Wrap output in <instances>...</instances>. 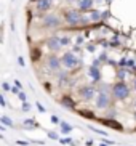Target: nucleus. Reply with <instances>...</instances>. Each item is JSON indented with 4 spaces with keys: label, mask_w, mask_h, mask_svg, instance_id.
I'll return each instance as SVG.
<instances>
[{
    "label": "nucleus",
    "mask_w": 136,
    "mask_h": 146,
    "mask_svg": "<svg viewBox=\"0 0 136 146\" xmlns=\"http://www.w3.org/2000/svg\"><path fill=\"white\" fill-rule=\"evenodd\" d=\"M112 96L115 100H120V101H123V100H127L130 96V88H128V85L123 80L114 84V87H112Z\"/></svg>",
    "instance_id": "1"
},
{
    "label": "nucleus",
    "mask_w": 136,
    "mask_h": 146,
    "mask_svg": "<svg viewBox=\"0 0 136 146\" xmlns=\"http://www.w3.org/2000/svg\"><path fill=\"white\" fill-rule=\"evenodd\" d=\"M61 64H63L66 69H75V68H79V66L82 64V60L77 58L75 53L67 52V53H64V55L61 56Z\"/></svg>",
    "instance_id": "2"
},
{
    "label": "nucleus",
    "mask_w": 136,
    "mask_h": 146,
    "mask_svg": "<svg viewBox=\"0 0 136 146\" xmlns=\"http://www.w3.org/2000/svg\"><path fill=\"white\" fill-rule=\"evenodd\" d=\"M64 16V21L67 23L69 26H82V15L80 11H77V10H66L63 13Z\"/></svg>",
    "instance_id": "3"
},
{
    "label": "nucleus",
    "mask_w": 136,
    "mask_h": 146,
    "mask_svg": "<svg viewBox=\"0 0 136 146\" xmlns=\"http://www.w3.org/2000/svg\"><path fill=\"white\" fill-rule=\"evenodd\" d=\"M43 26L47 29H58L61 27V19L55 13H45L43 15Z\"/></svg>",
    "instance_id": "4"
},
{
    "label": "nucleus",
    "mask_w": 136,
    "mask_h": 146,
    "mask_svg": "<svg viewBox=\"0 0 136 146\" xmlns=\"http://www.w3.org/2000/svg\"><path fill=\"white\" fill-rule=\"evenodd\" d=\"M61 60L59 56H56L55 53H51V55H48L47 58V68L50 69L51 72H58V71H61Z\"/></svg>",
    "instance_id": "5"
},
{
    "label": "nucleus",
    "mask_w": 136,
    "mask_h": 146,
    "mask_svg": "<svg viewBox=\"0 0 136 146\" xmlns=\"http://www.w3.org/2000/svg\"><path fill=\"white\" fill-rule=\"evenodd\" d=\"M111 104V98H109V95H107L106 90H99L98 93V98H96V108L98 109H104Z\"/></svg>",
    "instance_id": "6"
},
{
    "label": "nucleus",
    "mask_w": 136,
    "mask_h": 146,
    "mask_svg": "<svg viewBox=\"0 0 136 146\" xmlns=\"http://www.w3.org/2000/svg\"><path fill=\"white\" fill-rule=\"evenodd\" d=\"M96 119H98V117H96ZM98 122H101L102 125H106V127H109V129H112V130H117V132H122V130H123V125L115 119H98Z\"/></svg>",
    "instance_id": "7"
},
{
    "label": "nucleus",
    "mask_w": 136,
    "mask_h": 146,
    "mask_svg": "<svg viewBox=\"0 0 136 146\" xmlns=\"http://www.w3.org/2000/svg\"><path fill=\"white\" fill-rule=\"evenodd\" d=\"M88 72H90V76H91V79H93L94 84H98V82L101 80V72H99V60H94L93 61V64L90 66Z\"/></svg>",
    "instance_id": "8"
},
{
    "label": "nucleus",
    "mask_w": 136,
    "mask_h": 146,
    "mask_svg": "<svg viewBox=\"0 0 136 146\" xmlns=\"http://www.w3.org/2000/svg\"><path fill=\"white\" fill-rule=\"evenodd\" d=\"M35 7H37V11H40V13H48L50 8L53 7V2L51 0H37Z\"/></svg>",
    "instance_id": "9"
},
{
    "label": "nucleus",
    "mask_w": 136,
    "mask_h": 146,
    "mask_svg": "<svg viewBox=\"0 0 136 146\" xmlns=\"http://www.w3.org/2000/svg\"><path fill=\"white\" fill-rule=\"evenodd\" d=\"M47 47L50 48L51 52L55 53V52H59V48H61V43H59V37H56V35H53V37H48L47 40Z\"/></svg>",
    "instance_id": "10"
},
{
    "label": "nucleus",
    "mask_w": 136,
    "mask_h": 146,
    "mask_svg": "<svg viewBox=\"0 0 136 146\" xmlns=\"http://www.w3.org/2000/svg\"><path fill=\"white\" fill-rule=\"evenodd\" d=\"M80 96H82V100H85V101H88V100H91L94 96V88L91 85H85V87H82L80 88Z\"/></svg>",
    "instance_id": "11"
},
{
    "label": "nucleus",
    "mask_w": 136,
    "mask_h": 146,
    "mask_svg": "<svg viewBox=\"0 0 136 146\" xmlns=\"http://www.w3.org/2000/svg\"><path fill=\"white\" fill-rule=\"evenodd\" d=\"M77 3H79L80 11H90V10H93L94 0H77Z\"/></svg>",
    "instance_id": "12"
},
{
    "label": "nucleus",
    "mask_w": 136,
    "mask_h": 146,
    "mask_svg": "<svg viewBox=\"0 0 136 146\" xmlns=\"http://www.w3.org/2000/svg\"><path fill=\"white\" fill-rule=\"evenodd\" d=\"M61 104H63L64 108H67V109H74V108H75V101H74L71 96H67V95H64L63 98H61Z\"/></svg>",
    "instance_id": "13"
},
{
    "label": "nucleus",
    "mask_w": 136,
    "mask_h": 146,
    "mask_svg": "<svg viewBox=\"0 0 136 146\" xmlns=\"http://www.w3.org/2000/svg\"><path fill=\"white\" fill-rule=\"evenodd\" d=\"M90 21L91 23L101 21V11H99V10H90Z\"/></svg>",
    "instance_id": "14"
},
{
    "label": "nucleus",
    "mask_w": 136,
    "mask_h": 146,
    "mask_svg": "<svg viewBox=\"0 0 136 146\" xmlns=\"http://www.w3.org/2000/svg\"><path fill=\"white\" fill-rule=\"evenodd\" d=\"M30 58H32L34 63H37V61L42 58V52H40V48H32V50H30Z\"/></svg>",
    "instance_id": "15"
},
{
    "label": "nucleus",
    "mask_w": 136,
    "mask_h": 146,
    "mask_svg": "<svg viewBox=\"0 0 136 146\" xmlns=\"http://www.w3.org/2000/svg\"><path fill=\"white\" fill-rule=\"evenodd\" d=\"M79 114L82 117H85V119H96V116L91 111H88V109H79Z\"/></svg>",
    "instance_id": "16"
},
{
    "label": "nucleus",
    "mask_w": 136,
    "mask_h": 146,
    "mask_svg": "<svg viewBox=\"0 0 136 146\" xmlns=\"http://www.w3.org/2000/svg\"><path fill=\"white\" fill-rule=\"evenodd\" d=\"M59 127H61V132L66 133V135L72 132V125H69L67 122H63V120H61V122H59Z\"/></svg>",
    "instance_id": "17"
},
{
    "label": "nucleus",
    "mask_w": 136,
    "mask_h": 146,
    "mask_svg": "<svg viewBox=\"0 0 136 146\" xmlns=\"http://www.w3.org/2000/svg\"><path fill=\"white\" fill-rule=\"evenodd\" d=\"M0 122H2L3 125H8V127H13V120L10 119L8 116H2V117H0Z\"/></svg>",
    "instance_id": "18"
},
{
    "label": "nucleus",
    "mask_w": 136,
    "mask_h": 146,
    "mask_svg": "<svg viewBox=\"0 0 136 146\" xmlns=\"http://www.w3.org/2000/svg\"><path fill=\"white\" fill-rule=\"evenodd\" d=\"M71 37L69 35H64V37H59V43H61V47H66V45H69L71 43Z\"/></svg>",
    "instance_id": "19"
},
{
    "label": "nucleus",
    "mask_w": 136,
    "mask_h": 146,
    "mask_svg": "<svg viewBox=\"0 0 136 146\" xmlns=\"http://www.w3.org/2000/svg\"><path fill=\"white\" fill-rule=\"evenodd\" d=\"M61 145H69V146H77V143H74L71 138H59Z\"/></svg>",
    "instance_id": "20"
},
{
    "label": "nucleus",
    "mask_w": 136,
    "mask_h": 146,
    "mask_svg": "<svg viewBox=\"0 0 136 146\" xmlns=\"http://www.w3.org/2000/svg\"><path fill=\"white\" fill-rule=\"evenodd\" d=\"M22 124H24L26 127H37V122H35L34 119H26Z\"/></svg>",
    "instance_id": "21"
},
{
    "label": "nucleus",
    "mask_w": 136,
    "mask_h": 146,
    "mask_svg": "<svg viewBox=\"0 0 136 146\" xmlns=\"http://www.w3.org/2000/svg\"><path fill=\"white\" fill-rule=\"evenodd\" d=\"M90 130H93L94 133H99V135H102V137H106V135H107L104 130H98V129H94V127H90Z\"/></svg>",
    "instance_id": "22"
},
{
    "label": "nucleus",
    "mask_w": 136,
    "mask_h": 146,
    "mask_svg": "<svg viewBox=\"0 0 136 146\" xmlns=\"http://www.w3.org/2000/svg\"><path fill=\"white\" fill-rule=\"evenodd\" d=\"M2 88H3L5 92H10V90H11V87H10L8 82H3V84H2Z\"/></svg>",
    "instance_id": "23"
},
{
    "label": "nucleus",
    "mask_w": 136,
    "mask_h": 146,
    "mask_svg": "<svg viewBox=\"0 0 136 146\" xmlns=\"http://www.w3.org/2000/svg\"><path fill=\"white\" fill-rule=\"evenodd\" d=\"M29 109H30L29 103L27 101H22V111H29Z\"/></svg>",
    "instance_id": "24"
},
{
    "label": "nucleus",
    "mask_w": 136,
    "mask_h": 146,
    "mask_svg": "<svg viewBox=\"0 0 136 146\" xmlns=\"http://www.w3.org/2000/svg\"><path fill=\"white\" fill-rule=\"evenodd\" d=\"M48 137L53 138V140H59V137H58V135H56L55 132H48Z\"/></svg>",
    "instance_id": "25"
},
{
    "label": "nucleus",
    "mask_w": 136,
    "mask_h": 146,
    "mask_svg": "<svg viewBox=\"0 0 136 146\" xmlns=\"http://www.w3.org/2000/svg\"><path fill=\"white\" fill-rule=\"evenodd\" d=\"M16 145H18V146H27L29 143H27V141H24V140H18V141H16Z\"/></svg>",
    "instance_id": "26"
},
{
    "label": "nucleus",
    "mask_w": 136,
    "mask_h": 146,
    "mask_svg": "<svg viewBox=\"0 0 136 146\" xmlns=\"http://www.w3.org/2000/svg\"><path fill=\"white\" fill-rule=\"evenodd\" d=\"M111 16V11H104V13H101V19H106V18Z\"/></svg>",
    "instance_id": "27"
},
{
    "label": "nucleus",
    "mask_w": 136,
    "mask_h": 146,
    "mask_svg": "<svg viewBox=\"0 0 136 146\" xmlns=\"http://www.w3.org/2000/svg\"><path fill=\"white\" fill-rule=\"evenodd\" d=\"M35 106H37V109H38V111H40V112H45V108H43L42 104L38 103V101H37V103H35Z\"/></svg>",
    "instance_id": "28"
},
{
    "label": "nucleus",
    "mask_w": 136,
    "mask_h": 146,
    "mask_svg": "<svg viewBox=\"0 0 136 146\" xmlns=\"http://www.w3.org/2000/svg\"><path fill=\"white\" fill-rule=\"evenodd\" d=\"M0 106H7V103H5V98H3V95L0 93Z\"/></svg>",
    "instance_id": "29"
},
{
    "label": "nucleus",
    "mask_w": 136,
    "mask_h": 146,
    "mask_svg": "<svg viewBox=\"0 0 136 146\" xmlns=\"http://www.w3.org/2000/svg\"><path fill=\"white\" fill-rule=\"evenodd\" d=\"M51 122H53V124H59V119H58V116H51Z\"/></svg>",
    "instance_id": "30"
},
{
    "label": "nucleus",
    "mask_w": 136,
    "mask_h": 146,
    "mask_svg": "<svg viewBox=\"0 0 136 146\" xmlns=\"http://www.w3.org/2000/svg\"><path fill=\"white\" fill-rule=\"evenodd\" d=\"M18 96H19V100H22V101H26V93H22V92H19V93H18Z\"/></svg>",
    "instance_id": "31"
},
{
    "label": "nucleus",
    "mask_w": 136,
    "mask_h": 146,
    "mask_svg": "<svg viewBox=\"0 0 136 146\" xmlns=\"http://www.w3.org/2000/svg\"><path fill=\"white\" fill-rule=\"evenodd\" d=\"M18 63H19V66H24V58H22V56H19V58H18Z\"/></svg>",
    "instance_id": "32"
},
{
    "label": "nucleus",
    "mask_w": 136,
    "mask_h": 146,
    "mask_svg": "<svg viewBox=\"0 0 136 146\" xmlns=\"http://www.w3.org/2000/svg\"><path fill=\"white\" fill-rule=\"evenodd\" d=\"M11 92H13V93H16V95H18V93H19L21 90H19V88H18V87L15 85V87H11Z\"/></svg>",
    "instance_id": "33"
},
{
    "label": "nucleus",
    "mask_w": 136,
    "mask_h": 146,
    "mask_svg": "<svg viewBox=\"0 0 136 146\" xmlns=\"http://www.w3.org/2000/svg\"><path fill=\"white\" fill-rule=\"evenodd\" d=\"M119 79H120V80H123V79H125V71H123V72H122V71L119 72Z\"/></svg>",
    "instance_id": "34"
},
{
    "label": "nucleus",
    "mask_w": 136,
    "mask_h": 146,
    "mask_svg": "<svg viewBox=\"0 0 136 146\" xmlns=\"http://www.w3.org/2000/svg\"><path fill=\"white\" fill-rule=\"evenodd\" d=\"M15 85H16L18 88H21V87H22V85H21V82H19V80H15Z\"/></svg>",
    "instance_id": "35"
},
{
    "label": "nucleus",
    "mask_w": 136,
    "mask_h": 146,
    "mask_svg": "<svg viewBox=\"0 0 136 146\" xmlns=\"http://www.w3.org/2000/svg\"><path fill=\"white\" fill-rule=\"evenodd\" d=\"M86 48H88V52H93V50H94V47H93V45H88Z\"/></svg>",
    "instance_id": "36"
},
{
    "label": "nucleus",
    "mask_w": 136,
    "mask_h": 146,
    "mask_svg": "<svg viewBox=\"0 0 136 146\" xmlns=\"http://www.w3.org/2000/svg\"><path fill=\"white\" fill-rule=\"evenodd\" d=\"M43 87H45L47 90H51V85H50V84H45V85H43Z\"/></svg>",
    "instance_id": "37"
},
{
    "label": "nucleus",
    "mask_w": 136,
    "mask_h": 146,
    "mask_svg": "<svg viewBox=\"0 0 136 146\" xmlns=\"http://www.w3.org/2000/svg\"><path fill=\"white\" fill-rule=\"evenodd\" d=\"M104 3H107V5H111V3H112V0H104Z\"/></svg>",
    "instance_id": "38"
},
{
    "label": "nucleus",
    "mask_w": 136,
    "mask_h": 146,
    "mask_svg": "<svg viewBox=\"0 0 136 146\" xmlns=\"http://www.w3.org/2000/svg\"><path fill=\"white\" fill-rule=\"evenodd\" d=\"M0 130H2V132L5 130V127H3V125H0Z\"/></svg>",
    "instance_id": "39"
},
{
    "label": "nucleus",
    "mask_w": 136,
    "mask_h": 146,
    "mask_svg": "<svg viewBox=\"0 0 136 146\" xmlns=\"http://www.w3.org/2000/svg\"><path fill=\"white\" fill-rule=\"evenodd\" d=\"M99 146H107V145H106V143H102V145H99Z\"/></svg>",
    "instance_id": "40"
},
{
    "label": "nucleus",
    "mask_w": 136,
    "mask_h": 146,
    "mask_svg": "<svg viewBox=\"0 0 136 146\" xmlns=\"http://www.w3.org/2000/svg\"><path fill=\"white\" fill-rule=\"evenodd\" d=\"M135 88H136V80H135Z\"/></svg>",
    "instance_id": "41"
},
{
    "label": "nucleus",
    "mask_w": 136,
    "mask_h": 146,
    "mask_svg": "<svg viewBox=\"0 0 136 146\" xmlns=\"http://www.w3.org/2000/svg\"><path fill=\"white\" fill-rule=\"evenodd\" d=\"M30 2H37V0H30Z\"/></svg>",
    "instance_id": "42"
},
{
    "label": "nucleus",
    "mask_w": 136,
    "mask_h": 146,
    "mask_svg": "<svg viewBox=\"0 0 136 146\" xmlns=\"http://www.w3.org/2000/svg\"><path fill=\"white\" fill-rule=\"evenodd\" d=\"M135 119H136V112H135Z\"/></svg>",
    "instance_id": "43"
},
{
    "label": "nucleus",
    "mask_w": 136,
    "mask_h": 146,
    "mask_svg": "<svg viewBox=\"0 0 136 146\" xmlns=\"http://www.w3.org/2000/svg\"><path fill=\"white\" fill-rule=\"evenodd\" d=\"M135 108H136V101H135Z\"/></svg>",
    "instance_id": "44"
},
{
    "label": "nucleus",
    "mask_w": 136,
    "mask_h": 146,
    "mask_svg": "<svg viewBox=\"0 0 136 146\" xmlns=\"http://www.w3.org/2000/svg\"><path fill=\"white\" fill-rule=\"evenodd\" d=\"M135 132H136V129H135Z\"/></svg>",
    "instance_id": "45"
},
{
    "label": "nucleus",
    "mask_w": 136,
    "mask_h": 146,
    "mask_svg": "<svg viewBox=\"0 0 136 146\" xmlns=\"http://www.w3.org/2000/svg\"><path fill=\"white\" fill-rule=\"evenodd\" d=\"M69 2H71V0H69Z\"/></svg>",
    "instance_id": "46"
}]
</instances>
